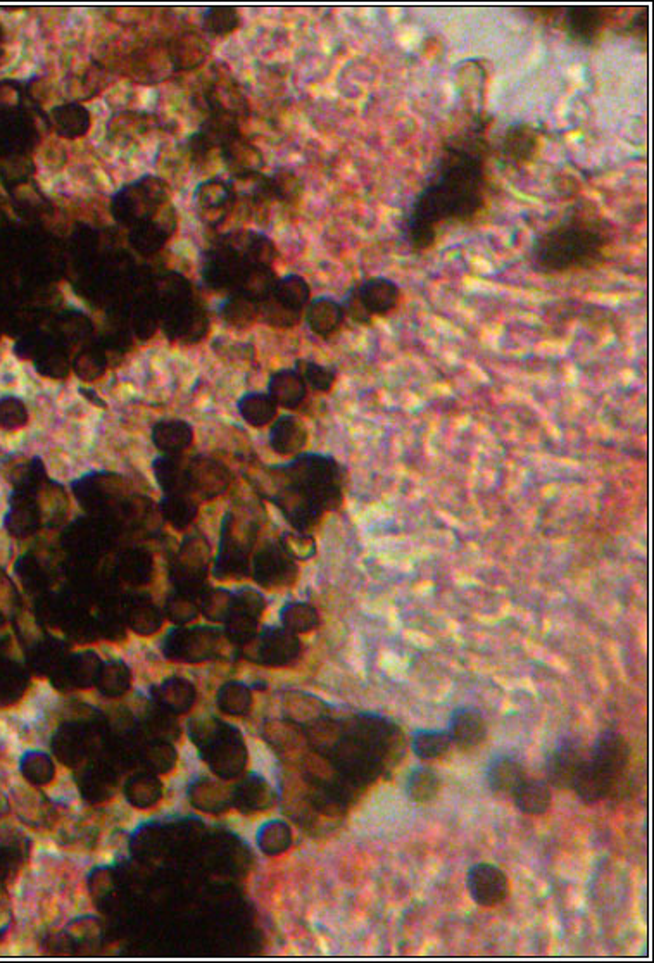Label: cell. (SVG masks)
<instances>
[{"label": "cell", "mask_w": 654, "mask_h": 963, "mask_svg": "<svg viewBox=\"0 0 654 963\" xmlns=\"http://www.w3.org/2000/svg\"><path fill=\"white\" fill-rule=\"evenodd\" d=\"M484 116L446 142L434 175L411 204L404 220V240L416 251L434 247L442 221L472 220L484 208Z\"/></svg>", "instance_id": "cell-1"}, {"label": "cell", "mask_w": 654, "mask_h": 963, "mask_svg": "<svg viewBox=\"0 0 654 963\" xmlns=\"http://www.w3.org/2000/svg\"><path fill=\"white\" fill-rule=\"evenodd\" d=\"M277 491L273 503L297 532H311L328 511L344 503L347 472L328 454H299L287 465L273 466Z\"/></svg>", "instance_id": "cell-2"}, {"label": "cell", "mask_w": 654, "mask_h": 963, "mask_svg": "<svg viewBox=\"0 0 654 963\" xmlns=\"http://www.w3.org/2000/svg\"><path fill=\"white\" fill-rule=\"evenodd\" d=\"M610 242V223L592 206L579 204L535 237L530 265L546 275L591 270L603 263Z\"/></svg>", "instance_id": "cell-3"}, {"label": "cell", "mask_w": 654, "mask_h": 963, "mask_svg": "<svg viewBox=\"0 0 654 963\" xmlns=\"http://www.w3.org/2000/svg\"><path fill=\"white\" fill-rule=\"evenodd\" d=\"M256 537V529H252L251 523L242 525L232 513H228L221 529L220 561H218V572L235 568L237 573H246L247 554L251 553L252 542ZM216 572V573H218Z\"/></svg>", "instance_id": "cell-4"}, {"label": "cell", "mask_w": 654, "mask_h": 963, "mask_svg": "<svg viewBox=\"0 0 654 963\" xmlns=\"http://www.w3.org/2000/svg\"><path fill=\"white\" fill-rule=\"evenodd\" d=\"M561 26L566 35L582 45H594L603 35L611 18L608 7L575 6L563 9Z\"/></svg>", "instance_id": "cell-5"}, {"label": "cell", "mask_w": 654, "mask_h": 963, "mask_svg": "<svg viewBox=\"0 0 654 963\" xmlns=\"http://www.w3.org/2000/svg\"><path fill=\"white\" fill-rule=\"evenodd\" d=\"M472 900L480 907H497L510 893V882L503 870L492 863L473 865L466 877Z\"/></svg>", "instance_id": "cell-6"}, {"label": "cell", "mask_w": 654, "mask_h": 963, "mask_svg": "<svg viewBox=\"0 0 654 963\" xmlns=\"http://www.w3.org/2000/svg\"><path fill=\"white\" fill-rule=\"evenodd\" d=\"M256 580L266 587L287 586L296 579V560L290 556L280 541L266 544L254 561Z\"/></svg>", "instance_id": "cell-7"}, {"label": "cell", "mask_w": 654, "mask_h": 963, "mask_svg": "<svg viewBox=\"0 0 654 963\" xmlns=\"http://www.w3.org/2000/svg\"><path fill=\"white\" fill-rule=\"evenodd\" d=\"M630 762V748L618 732L606 731L592 749L591 763L615 786Z\"/></svg>", "instance_id": "cell-8"}, {"label": "cell", "mask_w": 654, "mask_h": 963, "mask_svg": "<svg viewBox=\"0 0 654 963\" xmlns=\"http://www.w3.org/2000/svg\"><path fill=\"white\" fill-rule=\"evenodd\" d=\"M541 147L539 132L529 123H513L506 128L499 144V152L510 166L532 163Z\"/></svg>", "instance_id": "cell-9"}, {"label": "cell", "mask_w": 654, "mask_h": 963, "mask_svg": "<svg viewBox=\"0 0 654 963\" xmlns=\"http://www.w3.org/2000/svg\"><path fill=\"white\" fill-rule=\"evenodd\" d=\"M40 523H42V511L35 499V491L16 487L4 520L7 532L13 537L23 539L35 534L40 529Z\"/></svg>", "instance_id": "cell-10"}, {"label": "cell", "mask_w": 654, "mask_h": 963, "mask_svg": "<svg viewBox=\"0 0 654 963\" xmlns=\"http://www.w3.org/2000/svg\"><path fill=\"white\" fill-rule=\"evenodd\" d=\"M190 491L202 499H214L230 485V472L218 461L199 456L187 468Z\"/></svg>", "instance_id": "cell-11"}, {"label": "cell", "mask_w": 654, "mask_h": 963, "mask_svg": "<svg viewBox=\"0 0 654 963\" xmlns=\"http://www.w3.org/2000/svg\"><path fill=\"white\" fill-rule=\"evenodd\" d=\"M359 299L372 316H387L399 306L401 289L387 277H373L356 284Z\"/></svg>", "instance_id": "cell-12"}, {"label": "cell", "mask_w": 654, "mask_h": 963, "mask_svg": "<svg viewBox=\"0 0 654 963\" xmlns=\"http://www.w3.org/2000/svg\"><path fill=\"white\" fill-rule=\"evenodd\" d=\"M301 653V642L297 639L294 632L290 630L270 627L261 634L259 641L258 655L261 663L266 665H289L296 660Z\"/></svg>", "instance_id": "cell-13"}, {"label": "cell", "mask_w": 654, "mask_h": 963, "mask_svg": "<svg viewBox=\"0 0 654 963\" xmlns=\"http://www.w3.org/2000/svg\"><path fill=\"white\" fill-rule=\"evenodd\" d=\"M308 444V430L294 415L275 418L270 430V446L280 456L296 458Z\"/></svg>", "instance_id": "cell-14"}, {"label": "cell", "mask_w": 654, "mask_h": 963, "mask_svg": "<svg viewBox=\"0 0 654 963\" xmlns=\"http://www.w3.org/2000/svg\"><path fill=\"white\" fill-rule=\"evenodd\" d=\"M304 320L313 330V334L327 339L342 327L346 313L342 304L335 301L334 297L321 296L309 301L308 308L304 311Z\"/></svg>", "instance_id": "cell-15"}, {"label": "cell", "mask_w": 654, "mask_h": 963, "mask_svg": "<svg viewBox=\"0 0 654 963\" xmlns=\"http://www.w3.org/2000/svg\"><path fill=\"white\" fill-rule=\"evenodd\" d=\"M268 394L277 406L290 411L299 410L308 396V385L296 370H280L271 373Z\"/></svg>", "instance_id": "cell-16"}, {"label": "cell", "mask_w": 654, "mask_h": 963, "mask_svg": "<svg viewBox=\"0 0 654 963\" xmlns=\"http://www.w3.org/2000/svg\"><path fill=\"white\" fill-rule=\"evenodd\" d=\"M584 758L573 744L561 743L548 758V781L558 789H572Z\"/></svg>", "instance_id": "cell-17"}, {"label": "cell", "mask_w": 654, "mask_h": 963, "mask_svg": "<svg viewBox=\"0 0 654 963\" xmlns=\"http://www.w3.org/2000/svg\"><path fill=\"white\" fill-rule=\"evenodd\" d=\"M484 717L472 708H460L453 713L449 722V737L451 743L456 744L460 749L477 748L478 744L485 739Z\"/></svg>", "instance_id": "cell-18"}, {"label": "cell", "mask_w": 654, "mask_h": 963, "mask_svg": "<svg viewBox=\"0 0 654 963\" xmlns=\"http://www.w3.org/2000/svg\"><path fill=\"white\" fill-rule=\"evenodd\" d=\"M268 299L285 311H289L290 315L302 318L311 301V289L308 282L299 275H287V277L278 278L277 285Z\"/></svg>", "instance_id": "cell-19"}, {"label": "cell", "mask_w": 654, "mask_h": 963, "mask_svg": "<svg viewBox=\"0 0 654 963\" xmlns=\"http://www.w3.org/2000/svg\"><path fill=\"white\" fill-rule=\"evenodd\" d=\"M485 777L492 793L513 796L516 787L525 781V770L522 763L511 756H497L489 763Z\"/></svg>", "instance_id": "cell-20"}, {"label": "cell", "mask_w": 654, "mask_h": 963, "mask_svg": "<svg viewBox=\"0 0 654 963\" xmlns=\"http://www.w3.org/2000/svg\"><path fill=\"white\" fill-rule=\"evenodd\" d=\"M192 441H194V430L189 423L182 420L159 422L152 428V442L164 454L175 456L183 453L185 449H189Z\"/></svg>", "instance_id": "cell-21"}, {"label": "cell", "mask_w": 654, "mask_h": 963, "mask_svg": "<svg viewBox=\"0 0 654 963\" xmlns=\"http://www.w3.org/2000/svg\"><path fill=\"white\" fill-rule=\"evenodd\" d=\"M237 408L242 418L254 428L266 427L277 418V403L271 399L270 394L263 392H251L240 397Z\"/></svg>", "instance_id": "cell-22"}, {"label": "cell", "mask_w": 654, "mask_h": 963, "mask_svg": "<svg viewBox=\"0 0 654 963\" xmlns=\"http://www.w3.org/2000/svg\"><path fill=\"white\" fill-rule=\"evenodd\" d=\"M611 787L613 784L610 779L604 777L598 768L592 765L591 760L589 762L584 760L572 789H575V793L579 794L580 800H584L585 803H596L610 794Z\"/></svg>", "instance_id": "cell-23"}, {"label": "cell", "mask_w": 654, "mask_h": 963, "mask_svg": "<svg viewBox=\"0 0 654 963\" xmlns=\"http://www.w3.org/2000/svg\"><path fill=\"white\" fill-rule=\"evenodd\" d=\"M513 798H515L516 806L523 813L542 815V813L548 812L549 806H551V789L546 782L525 779L520 786L516 787Z\"/></svg>", "instance_id": "cell-24"}, {"label": "cell", "mask_w": 654, "mask_h": 963, "mask_svg": "<svg viewBox=\"0 0 654 963\" xmlns=\"http://www.w3.org/2000/svg\"><path fill=\"white\" fill-rule=\"evenodd\" d=\"M154 472L164 494H178V492L192 494L187 468H183L171 454H166L163 458L154 461Z\"/></svg>", "instance_id": "cell-25"}, {"label": "cell", "mask_w": 654, "mask_h": 963, "mask_svg": "<svg viewBox=\"0 0 654 963\" xmlns=\"http://www.w3.org/2000/svg\"><path fill=\"white\" fill-rule=\"evenodd\" d=\"M161 511L164 518L177 529H185L197 517V503L189 492H178V494H164Z\"/></svg>", "instance_id": "cell-26"}, {"label": "cell", "mask_w": 654, "mask_h": 963, "mask_svg": "<svg viewBox=\"0 0 654 963\" xmlns=\"http://www.w3.org/2000/svg\"><path fill=\"white\" fill-rule=\"evenodd\" d=\"M441 781L432 768L418 767L411 770L406 781V793L415 803H428L439 793Z\"/></svg>", "instance_id": "cell-27"}, {"label": "cell", "mask_w": 654, "mask_h": 963, "mask_svg": "<svg viewBox=\"0 0 654 963\" xmlns=\"http://www.w3.org/2000/svg\"><path fill=\"white\" fill-rule=\"evenodd\" d=\"M294 370L301 375L302 380L306 382L308 387H311L313 391L320 392V394H328L332 391L335 380H337V372L334 368H328V366L309 361V359H297Z\"/></svg>", "instance_id": "cell-28"}, {"label": "cell", "mask_w": 654, "mask_h": 963, "mask_svg": "<svg viewBox=\"0 0 654 963\" xmlns=\"http://www.w3.org/2000/svg\"><path fill=\"white\" fill-rule=\"evenodd\" d=\"M451 737L442 731H416L413 734V751L422 760H435L447 755L451 749Z\"/></svg>", "instance_id": "cell-29"}, {"label": "cell", "mask_w": 654, "mask_h": 963, "mask_svg": "<svg viewBox=\"0 0 654 963\" xmlns=\"http://www.w3.org/2000/svg\"><path fill=\"white\" fill-rule=\"evenodd\" d=\"M266 189H268L270 199L294 204L301 197L302 182L296 173L289 170H280L273 177L266 178Z\"/></svg>", "instance_id": "cell-30"}, {"label": "cell", "mask_w": 654, "mask_h": 963, "mask_svg": "<svg viewBox=\"0 0 654 963\" xmlns=\"http://www.w3.org/2000/svg\"><path fill=\"white\" fill-rule=\"evenodd\" d=\"M280 618L283 627L294 634H304L318 625V611L308 603H289L283 608Z\"/></svg>", "instance_id": "cell-31"}, {"label": "cell", "mask_w": 654, "mask_h": 963, "mask_svg": "<svg viewBox=\"0 0 654 963\" xmlns=\"http://www.w3.org/2000/svg\"><path fill=\"white\" fill-rule=\"evenodd\" d=\"M259 306L261 304L252 301L249 297L237 296L221 306V313L233 327H247L258 318Z\"/></svg>", "instance_id": "cell-32"}, {"label": "cell", "mask_w": 654, "mask_h": 963, "mask_svg": "<svg viewBox=\"0 0 654 963\" xmlns=\"http://www.w3.org/2000/svg\"><path fill=\"white\" fill-rule=\"evenodd\" d=\"M280 544L294 560L308 561L316 554V541L308 532H283Z\"/></svg>", "instance_id": "cell-33"}, {"label": "cell", "mask_w": 654, "mask_h": 963, "mask_svg": "<svg viewBox=\"0 0 654 963\" xmlns=\"http://www.w3.org/2000/svg\"><path fill=\"white\" fill-rule=\"evenodd\" d=\"M28 423V410L18 397H2L0 399V428L7 432H14L25 427Z\"/></svg>", "instance_id": "cell-34"}, {"label": "cell", "mask_w": 654, "mask_h": 963, "mask_svg": "<svg viewBox=\"0 0 654 963\" xmlns=\"http://www.w3.org/2000/svg\"><path fill=\"white\" fill-rule=\"evenodd\" d=\"M342 308H344V313L349 316L354 323L358 325H370L373 321V316L366 311L365 306L361 303V299L358 296V290H356V285L347 290L346 297H344V303Z\"/></svg>", "instance_id": "cell-35"}, {"label": "cell", "mask_w": 654, "mask_h": 963, "mask_svg": "<svg viewBox=\"0 0 654 963\" xmlns=\"http://www.w3.org/2000/svg\"><path fill=\"white\" fill-rule=\"evenodd\" d=\"M75 372L85 380H92V378L102 375L104 361H102L101 354L94 353V351L80 354L75 361Z\"/></svg>", "instance_id": "cell-36"}, {"label": "cell", "mask_w": 654, "mask_h": 963, "mask_svg": "<svg viewBox=\"0 0 654 963\" xmlns=\"http://www.w3.org/2000/svg\"><path fill=\"white\" fill-rule=\"evenodd\" d=\"M263 841H265L266 850L270 853H278V851H283L289 846L290 831L285 825L275 822V824L266 827Z\"/></svg>", "instance_id": "cell-37"}, {"label": "cell", "mask_w": 654, "mask_h": 963, "mask_svg": "<svg viewBox=\"0 0 654 963\" xmlns=\"http://www.w3.org/2000/svg\"><path fill=\"white\" fill-rule=\"evenodd\" d=\"M235 19H237V14L225 13V11L218 9V13H209L208 16H206V25H208L206 28L213 30V32L220 33V25H223L221 28H223V33H225L227 32L225 26H228V30L235 28Z\"/></svg>", "instance_id": "cell-38"}, {"label": "cell", "mask_w": 654, "mask_h": 963, "mask_svg": "<svg viewBox=\"0 0 654 963\" xmlns=\"http://www.w3.org/2000/svg\"><path fill=\"white\" fill-rule=\"evenodd\" d=\"M627 32H629L632 37L639 38L642 42H646V38H648V11H646V9H642L641 13L632 18L629 26H627Z\"/></svg>", "instance_id": "cell-39"}]
</instances>
